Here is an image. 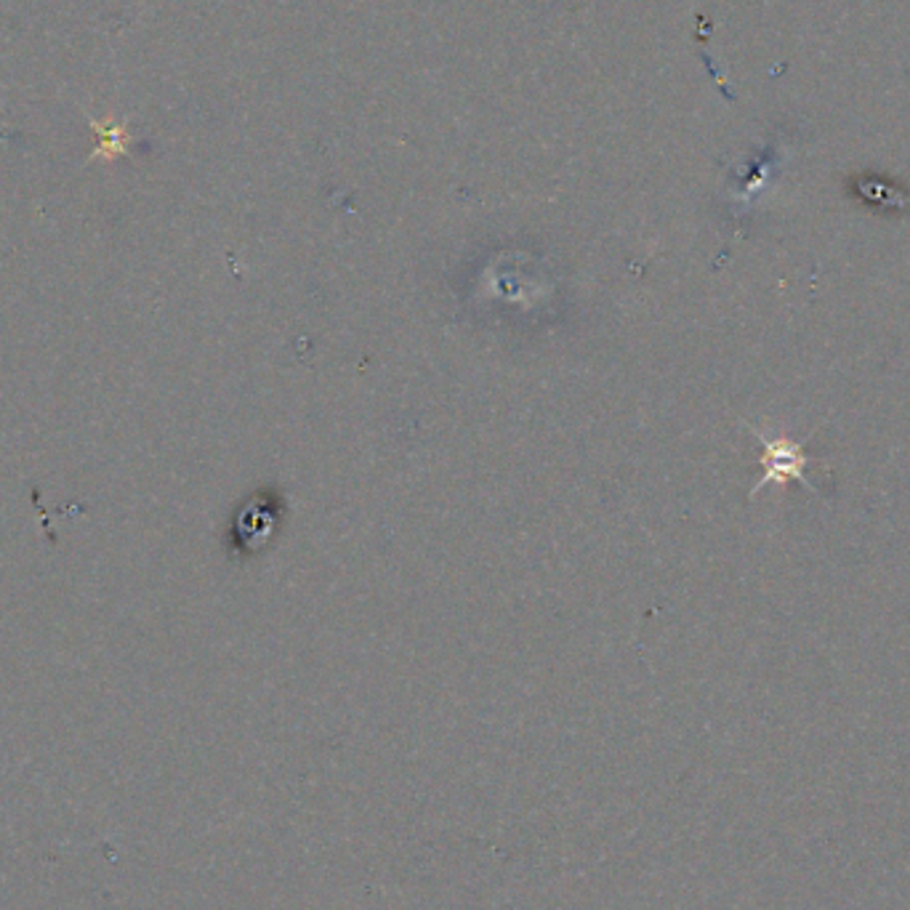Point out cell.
<instances>
[{"label": "cell", "instance_id": "1", "mask_svg": "<svg viewBox=\"0 0 910 910\" xmlns=\"http://www.w3.org/2000/svg\"><path fill=\"white\" fill-rule=\"evenodd\" d=\"M756 437L764 444V458H762L764 477H762V482H759L756 488L751 490V495H756L759 490L764 488V484L785 482V480H791V477H794V480H802L804 484H807V488H812L807 477H804V469H807L809 458L804 456L802 444L788 440V437H777V440H770V437H764L762 431H756Z\"/></svg>", "mask_w": 910, "mask_h": 910}]
</instances>
